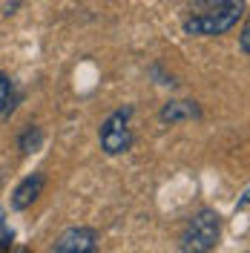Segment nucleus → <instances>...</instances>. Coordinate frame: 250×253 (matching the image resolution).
<instances>
[{
	"label": "nucleus",
	"mask_w": 250,
	"mask_h": 253,
	"mask_svg": "<svg viewBox=\"0 0 250 253\" xmlns=\"http://www.w3.org/2000/svg\"><path fill=\"white\" fill-rule=\"evenodd\" d=\"M41 144H43V132H41L38 126H29V129H26V132L20 135V141H17V147H20L23 153H35V150H38Z\"/></svg>",
	"instance_id": "nucleus-7"
},
{
	"label": "nucleus",
	"mask_w": 250,
	"mask_h": 253,
	"mask_svg": "<svg viewBox=\"0 0 250 253\" xmlns=\"http://www.w3.org/2000/svg\"><path fill=\"white\" fill-rule=\"evenodd\" d=\"M6 227V221H3V207H0V230Z\"/></svg>",
	"instance_id": "nucleus-10"
},
{
	"label": "nucleus",
	"mask_w": 250,
	"mask_h": 253,
	"mask_svg": "<svg viewBox=\"0 0 250 253\" xmlns=\"http://www.w3.org/2000/svg\"><path fill=\"white\" fill-rule=\"evenodd\" d=\"M41 190H43V175L41 173L26 175V178L15 187V193H12V207H15V210H26V207H32L35 202H38Z\"/></svg>",
	"instance_id": "nucleus-5"
},
{
	"label": "nucleus",
	"mask_w": 250,
	"mask_h": 253,
	"mask_svg": "<svg viewBox=\"0 0 250 253\" xmlns=\"http://www.w3.org/2000/svg\"><path fill=\"white\" fill-rule=\"evenodd\" d=\"M129 115H132V107H121L112 115H107V121L101 124V150L107 156H121L132 147V129H129Z\"/></svg>",
	"instance_id": "nucleus-3"
},
{
	"label": "nucleus",
	"mask_w": 250,
	"mask_h": 253,
	"mask_svg": "<svg viewBox=\"0 0 250 253\" xmlns=\"http://www.w3.org/2000/svg\"><path fill=\"white\" fill-rule=\"evenodd\" d=\"M219 236H221V219L216 210L204 207L199 213H193L181 233V242L178 248L181 251H193V253H204V251H213L219 245Z\"/></svg>",
	"instance_id": "nucleus-2"
},
{
	"label": "nucleus",
	"mask_w": 250,
	"mask_h": 253,
	"mask_svg": "<svg viewBox=\"0 0 250 253\" xmlns=\"http://www.w3.org/2000/svg\"><path fill=\"white\" fill-rule=\"evenodd\" d=\"M245 15V0H190L184 32L199 38H219Z\"/></svg>",
	"instance_id": "nucleus-1"
},
{
	"label": "nucleus",
	"mask_w": 250,
	"mask_h": 253,
	"mask_svg": "<svg viewBox=\"0 0 250 253\" xmlns=\"http://www.w3.org/2000/svg\"><path fill=\"white\" fill-rule=\"evenodd\" d=\"M101 245V236L92 227H69L55 239L52 251L55 253H95Z\"/></svg>",
	"instance_id": "nucleus-4"
},
{
	"label": "nucleus",
	"mask_w": 250,
	"mask_h": 253,
	"mask_svg": "<svg viewBox=\"0 0 250 253\" xmlns=\"http://www.w3.org/2000/svg\"><path fill=\"white\" fill-rule=\"evenodd\" d=\"M239 46H242V55H250V29L242 26V35H239Z\"/></svg>",
	"instance_id": "nucleus-9"
},
{
	"label": "nucleus",
	"mask_w": 250,
	"mask_h": 253,
	"mask_svg": "<svg viewBox=\"0 0 250 253\" xmlns=\"http://www.w3.org/2000/svg\"><path fill=\"white\" fill-rule=\"evenodd\" d=\"M202 112H199V104L196 101H167L161 107V112H158L161 124H181V121H193Z\"/></svg>",
	"instance_id": "nucleus-6"
},
{
	"label": "nucleus",
	"mask_w": 250,
	"mask_h": 253,
	"mask_svg": "<svg viewBox=\"0 0 250 253\" xmlns=\"http://www.w3.org/2000/svg\"><path fill=\"white\" fill-rule=\"evenodd\" d=\"M12 110V81L0 72V112Z\"/></svg>",
	"instance_id": "nucleus-8"
}]
</instances>
